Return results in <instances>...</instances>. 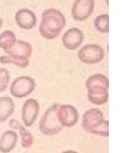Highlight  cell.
<instances>
[{"label":"cell","instance_id":"cell-1","mask_svg":"<svg viewBox=\"0 0 136 153\" xmlns=\"http://www.w3.org/2000/svg\"><path fill=\"white\" fill-rule=\"evenodd\" d=\"M65 25V15L58 9L49 8L42 13L39 31L44 39L54 40V39L58 38V35L64 30Z\"/></svg>","mask_w":136,"mask_h":153},{"label":"cell","instance_id":"cell-2","mask_svg":"<svg viewBox=\"0 0 136 153\" xmlns=\"http://www.w3.org/2000/svg\"><path fill=\"white\" fill-rule=\"evenodd\" d=\"M57 109H58V103L50 105L40 119L39 128H40V131L45 136L57 135L62 129V126L60 125L59 120H58Z\"/></svg>","mask_w":136,"mask_h":153},{"label":"cell","instance_id":"cell-3","mask_svg":"<svg viewBox=\"0 0 136 153\" xmlns=\"http://www.w3.org/2000/svg\"><path fill=\"white\" fill-rule=\"evenodd\" d=\"M35 81L31 76L16 77L9 86V92L11 97L16 99H23L28 97L35 90Z\"/></svg>","mask_w":136,"mask_h":153},{"label":"cell","instance_id":"cell-4","mask_svg":"<svg viewBox=\"0 0 136 153\" xmlns=\"http://www.w3.org/2000/svg\"><path fill=\"white\" fill-rule=\"evenodd\" d=\"M78 60L86 64V65H95L103 60L104 58V50L102 47H100L99 44L90 43L85 44L84 47H82L78 53Z\"/></svg>","mask_w":136,"mask_h":153},{"label":"cell","instance_id":"cell-5","mask_svg":"<svg viewBox=\"0 0 136 153\" xmlns=\"http://www.w3.org/2000/svg\"><path fill=\"white\" fill-rule=\"evenodd\" d=\"M57 116L62 128H71L78 121V110L71 104H58Z\"/></svg>","mask_w":136,"mask_h":153},{"label":"cell","instance_id":"cell-6","mask_svg":"<svg viewBox=\"0 0 136 153\" xmlns=\"http://www.w3.org/2000/svg\"><path fill=\"white\" fill-rule=\"evenodd\" d=\"M94 0H75L71 7V16L75 21H85L93 14Z\"/></svg>","mask_w":136,"mask_h":153},{"label":"cell","instance_id":"cell-7","mask_svg":"<svg viewBox=\"0 0 136 153\" xmlns=\"http://www.w3.org/2000/svg\"><path fill=\"white\" fill-rule=\"evenodd\" d=\"M39 112H40V103L35 99H27L22 108L23 125L26 128L31 127L36 120Z\"/></svg>","mask_w":136,"mask_h":153},{"label":"cell","instance_id":"cell-8","mask_svg":"<svg viewBox=\"0 0 136 153\" xmlns=\"http://www.w3.org/2000/svg\"><path fill=\"white\" fill-rule=\"evenodd\" d=\"M61 41L66 49L76 50L77 48L81 47L84 41V33L80 28L71 27L64 33Z\"/></svg>","mask_w":136,"mask_h":153},{"label":"cell","instance_id":"cell-9","mask_svg":"<svg viewBox=\"0 0 136 153\" xmlns=\"http://www.w3.org/2000/svg\"><path fill=\"white\" fill-rule=\"evenodd\" d=\"M15 22L23 30H32L36 26V15L27 8H22L15 15Z\"/></svg>","mask_w":136,"mask_h":153},{"label":"cell","instance_id":"cell-10","mask_svg":"<svg viewBox=\"0 0 136 153\" xmlns=\"http://www.w3.org/2000/svg\"><path fill=\"white\" fill-rule=\"evenodd\" d=\"M5 53L21 59H30V57L32 56V45L26 41L16 40L13 47L5 50Z\"/></svg>","mask_w":136,"mask_h":153},{"label":"cell","instance_id":"cell-11","mask_svg":"<svg viewBox=\"0 0 136 153\" xmlns=\"http://www.w3.org/2000/svg\"><path fill=\"white\" fill-rule=\"evenodd\" d=\"M104 119L103 112L98 108H92V109L86 110L83 114L82 118V127L85 131H88L94 125H97L99 121Z\"/></svg>","mask_w":136,"mask_h":153},{"label":"cell","instance_id":"cell-12","mask_svg":"<svg viewBox=\"0 0 136 153\" xmlns=\"http://www.w3.org/2000/svg\"><path fill=\"white\" fill-rule=\"evenodd\" d=\"M18 142V135L15 131H6L0 137V152L10 153Z\"/></svg>","mask_w":136,"mask_h":153},{"label":"cell","instance_id":"cell-13","mask_svg":"<svg viewBox=\"0 0 136 153\" xmlns=\"http://www.w3.org/2000/svg\"><path fill=\"white\" fill-rule=\"evenodd\" d=\"M85 86H86L87 91L99 90V88L109 90V79L103 74H93V75L87 77Z\"/></svg>","mask_w":136,"mask_h":153},{"label":"cell","instance_id":"cell-14","mask_svg":"<svg viewBox=\"0 0 136 153\" xmlns=\"http://www.w3.org/2000/svg\"><path fill=\"white\" fill-rule=\"evenodd\" d=\"M15 111L14 100L9 97L0 98V123H5L10 118Z\"/></svg>","mask_w":136,"mask_h":153},{"label":"cell","instance_id":"cell-15","mask_svg":"<svg viewBox=\"0 0 136 153\" xmlns=\"http://www.w3.org/2000/svg\"><path fill=\"white\" fill-rule=\"evenodd\" d=\"M87 99L94 105H103L108 102L109 90H91L87 91Z\"/></svg>","mask_w":136,"mask_h":153},{"label":"cell","instance_id":"cell-16","mask_svg":"<svg viewBox=\"0 0 136 153\" xmlns=\"http://www.w3.org/2000/svg\"><path fill=\"white\" fill-rule=\"evenodd\" d=\"M19 136V140H21V144L24 149H28L31 148L34 143V137H33L32 133L27 129L24 125H22L19 128H18V134Z\"/></svg>","mask_w":136,"mask_h":153},{"label":"cell","instance_id":"cell-17","mask_svg":"<svg viewBox=\"0 0 136 153\" xmlns=\"http://www.w3.org/2000/svg\"><path fill=\"white\" fill-rule=\"evenodd\" d=\"M92 135H97V136H102V137H108L109 136V121L107 119H102L99 121L97 125H94L87 131Z\"/></svg>","mask_w":136,"mask_h":153},{"label":"cell","instance_id":"cell-18","mask_svg":"<svg viewBox=\"0 0 136 153\" xmlns=\"http://www.w3.org/2000/svg\"><path fill=\"white\" fill-rule=\"evenodd\" d=\"M16 42V35L11 31H4L0 34V48L4 51L13 47V44Z\"/></svg>","mask_w":136,"mask_h":153},{"label":"cell","instance_id":"cell-19","mask_svg":"<svg viewBox=\"0 0 136 153\" xmlns=\"http://www.w3.org/2000/svg\"><path fill=\"white\" fill-rule=\"evenodd\" d=\"M0 62L1 64H11V65H15L17 67H21V68H25L30 65L28 59H21V58H16V57L8 55L1 56L0 57Z\"/></svg>","mask_w":136,"mask_h":153},{"label":"cell","instance_id":"cell-20","mask_svg":"<svg viewBox=\"0 0 136 153\" xmlns=\"http://www.w3.org/2000/svg\"><path fill=\"white\" fill-rule=\"evenodd\" d=\"M94 27L100 33H108L109 32V15L102 14L95 17L94 19Z\"/></svg>","mask_w":136,"mask_h":153},{"label":"cell","instance_id":"cell-21","mask_svg":"<svg viewBox=\"0 0 136 153\" xmlns=\"http://www.w3.org/2000/svg\"><path fill=\"white\" fill-rule=\"evenodd\" d=\"M10 81V74L8 69L6 68H0V92H4L7 90Z\"/></svg>","mask_w":136,"mask_h":153},{"label":"cell","instance_id":"cell-22","mask_svg":"<svg viewBox=\"0 0 136 153\" xmlns=\"http://www.w3.org/2000/svg\"><path fill=\"white\" fill-rule=\"evenodd\" d=\"M21 126H22V124L17 120V119H15V118L9 119V127H10L11 129H16V131H18V128H19Z\"/></svg>","mask_w":136,"mask_h":153},{"label":"cell","instance_id":"cell-23","mask_svg":"<svg viewBox=\"0 0 136 153\" xmlns=\"http://www.w3.org/2000/svg\"><path fill=\"white\" fill-rule=\"evenodd\" d=\"M61 153H78V152L74 151V150H66V151H62Z\"/></svg>","mask_w":136,"mask_h":153},{"label":"cell","instance_id":"cell-24","mask_svg":"<svg viewBox=\"0 0 136 153\" xmlns=\"http://www.w3.org/2000/svg\"><path fill=\"white\" fill-rule=\"evenodd\" d=\"M2 23H4V22H2V18L0 17V28L2 27Z\"/></svg>","mask_w":136,"mask_h":153},{"label":"cell","instance_id":"cell-25","mask_svg":"<svg viewBox=\"0 0 136 153\" xmlns=\"http://www.w3.org/2000/svg\"><path fill=\"white\" fill-rule=\"evenodd\" d=\"M106 2H107V4H109V0H106Z\"/></svg>","mask_w":136,"mask_h":153}]
</instances>
